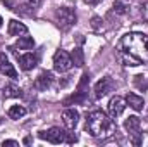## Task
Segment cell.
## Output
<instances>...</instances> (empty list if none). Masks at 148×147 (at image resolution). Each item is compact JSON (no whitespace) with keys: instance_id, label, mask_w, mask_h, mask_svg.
<instances>
[{"instance_id":"obj_2","label":"cell","mask_w":148,"mask_h":147,"mask_svg":"<svg viewBox=\"0 0 148 147\" xmlns=\"http://www.w3.org/2000/svg\"><path fill=\"white\" fill-rule=\"evenodd\" d=\"M121 50H127V52H134V49H141L143 52H148V37L141 33H131L121 40L119 43Z\"/></svg>"},{"instance_id":"obj_7","label":"cell","mask_w":148,"mask_h":147,"mask_svg":"<svg viewBox=\"0 0 148 147\" xmlns=\"http://www.w3.org/2000/svg\"><path fill=\"white\" fill-rule=\"evenodd\" d=\"M112 88H114V81H112L109 76H105V78H102L100 81H97V85H95V97L97 99H102V97H105L109 92H112Z\"/></svg>"},{"instance_id":"obj_12","label":"cell","mask_w":148,"mask_h":147,"mask_svg":"<svg viewBox=\"0 0 148 147\" xmlns=\"http://www.w3.org/2000/svg\"><path fill=\"white\" fill-rule=\"evenodd\" d=\"M17 57H19V55H17ZM19 62H21V68H23L24 71H29V69H33L38 64V57L35 54L28 52V54H23V55L19 57Z\"/></svg>"},{"instance_id":"obj_13","label":"cell","mask_w":148,"mask_h":147,"mask_svg":"<svg viewBox=\"0 0 148 147\" xmlns=\"http://www.w3.org/2000/svg\"><path fill=\"white\" fill-rule=\"evenodd\" d=\"M7 33H9L10 37H14V35H26V33H28V28H26L23 23H19V21L12 19V21H9Z\"/></svg>"},{"instance_id":"obj_6","label":"cell","mask_w":148,"mask_h":147,"mask_svg":"<svg viewBox=\"0 0 148 147\" xmlns=\"http://www.w3.org/2000/svg\"><path fill=\"white\" fill-rule=\"evenodd\" d=\"M124 128L133 135V142L138 146L140 144V128H141V121L138 116H129L126 121H124Z\"/></svg>"},{"instance_id":"obj_4","label":"cell","mask_w":148,"mask_h":147,"mask_svg":"<svg viewBox=\"0 0 148 147\" xmlns=\"http://www.w3.org/2000/svg\"><path fill=\"white\" fill-rule=\"evenodd\" d=\"M73 59L71 55L66 52V50H57L55 55H53V69L59 71V73H66L73 68Z\"/></svg>"},{"instance_id":"obj_23","label":"cell","mask_w":148,"mask_h":147,"mask_svg":"<svg viewBox=\"0 0 148 147\" xmlns=\"http://www.w3.org/2000/svg\"><path fill=\"white\" fill-rule=\"evenodd\" d=\"M91 26H93L95 30H98V26H100V17H93V19H91Z\"/></svg>"},{"instance_id":"obj_17","label":"cell","mask_w":148,"mask_h":147,"mask_svg":"<svg viewBox=\"0 0 148 147\" xmlns=\"http://www.w3.org/2000/svg\"><path fill=\"white\" fill-rule=\"evenodd\" d=\"M3 97L10 99V97H21V88L16 87V85H5L3 87Z\"/></svg>"},{"instance_id":"obj_20","label":"cell","mask_w":148,"mask_h":147,"mask_svg":"<svg viewBox=\"0 0 148 147\" xmlns=\"http://www.w3.org/2000/svg\"><path fill=\"white\" fill-rule=\"evenodd\" d=\"M114 12H117V14H126V12H127V5H124L121 0H117V2L114 3Z\"/></svg>"},{"instance_id":"obj_8","label":"cell","mask_w":148,"mask_h":147,"mask_svg":"<svg viewBox=\"0 0 148 147\" xmlns=\"http://www.w3.org/2000/svg\"><path fill=\"white\" fill-rule=\"evenodd\" d=\"M124 109H126V101L122 97H119V95L112 97L110 102H109V114L112 118H119L124 112Z\"/></svg>"},{"instance_id":"obj_1","label":"cell","mask_w":148,"mask_h":147,"mask_svg":"<svg viewBox=\"0 0 148 147\" xmlns=\"http://www.w3.org/2000/svg\"><path fill=\"white\" fill-rule=\"evenodd\" d=\"M84 130L93 137H102V135H107L112 130V121L102 109H95L88 112Z\"/></svg>"},{"instance_id":"obj_26","label":"cell","mask_w":148,"mask_h":147,"mask_svg":"<svg viewBox=\"0 0 148 147\" xmlns=\"http://www.w3.org/2000/svg\"><path fill=\"white\" fill-rule=\"evenodd\" d=\"M2 24H3V19H2V17H0V28H2Z\"/></svg>"},{"instance_id":"obj_10","label":"cell","mask_w":148,"mask_h":147,"mask_svg":"<svg viewBox=\"0 0 148 147\" xmlns=\"http://www.w3.org/2000/svg\"><path fill=\"white\" fill-rule=\"evenodd\" d=\"M62 119H64V125L69 130H74L77 126V121H79V112L76 109H66L62 112Z\"/></svg>"},{"instance_id":"obj_9","label":"cell","mask_w":148,"mask_h":147,"mask_svg":"<svg viewBox=\"0 0 148 147\" xmlns=\"http://www.w3.org/2000/svg\"><path fill=\"white\" fill-rule=\"evenodd\" d=\"M52 83H53V74L50 73V71H43V73L38 74V78L35 80V88L47 90V88L52 87Z\"/></svg>"},{"instance_id":"obj_24","label":"cell","mask_w":148,"mask_h":147,"mask_svg":"<svg viewBox=\"0 0 148 147\" xmlns=\"http://www.w3.org/2000/svg\"><path fill=\"white\" fill-rule=\"evenodd\" d=\"M5 146H10V147H17V146H19V144H17L16 140H5V142H3V147H5Z\"/></svg>"},{"instance_id":"obj_11","label":"cell","mask_w":148,"mask_h":147,"mask_svg":"<svg viewBox=\"0 0 148 147\" xmlns=\"http://www.w3.org/2000/svg\"><path fill=\"white\" fill-rule=\"evenodd\" d=\"M0 71L5 74V76L12 78V80L17 78V71H16V68L9 62V59L5 57V54H0Z\"/></svg>"},{"instance_id":"obj_16","label":"cell","mask_w":148,"mask_h":147,"mask_svg":"<svg viewBox=\"0 0 148 147\" xmlns=\"http://www.w3.org/2000/svg\"><path fill=\"white\" fill-rule=\"evenodd\" d=\"M35 47V40L31 37H21L16 43V49H21V50H31Z\"/></svg>"},{"instance_id":"obj_21","label":"cell","mask_w":148,"mask_h":147,"mask_svg":"<svg viewBox=\"0 0 148 147\" xmlns=\"http://www.w3.org/2000/svg\"><path fill=\"white\" fill-rule=\"evenodd\" d=\"M141 16H143V19L148 23V2H145V3L141 5Z\"/></svg>"},{"instance_id":"obj_22","label":"cell","mask_w":148,"mask_h":147,"mask_svg":"<svg viewBox=\"0 0 148 147\" xmlns=\"http://www.w3.org/2000/svg\"><path fill=\"white\" fill-rule=\"evenodd\" d=\"M76 140H77V137H76L74 133H67V135H66V142H67V144H74Z\"/></svg>"},{"instance_id":"obj_15","label":"cell","mask_w":148,"mask_h":147,"mask_svg":"<svg viewBox=\"0 0 148 147\" xmlns=\"http://www.w3.org/2000/svg\"><path fill=\"white\" fill-rule=\"evenodd\" d=\"M126 102H127L134 111H141L143 106H145L143 97H140V95H136V94H127V95H126Z\"/></svg>"},{"instance_id":"obj_25","label":"cell","mask_w":148,"mask_h":147,"mask_svg":"<svg viewBox=\"0 0 148 147\" xmlns=\"http://www.w3.org/2000/svg\"><path fill=\"white\" fill-rule=\"evenodd\" d=\"M86 3H90V5H95V3H98V2H102V0H84Z\"/></svg>"},{"instance_id":"obj_18","label":"cell","mask_w":148,"mask_h":147,"mask_svg":"<svg viewBox=\"0 0 148 147\" xmlns=\"http://www.w3.org/2000/svg\"><path fill=\"white\" fill-rule=\"evenodd\" d=\"M71 59H73L74 66L81 68V66L84 64V54H83V50H81V49H74L73 52H71Z\"/></svg>"},{"instance_id":"obj_5","label":"cell","mask_w":148,"mask_h":147,"mask_svg":"<svg viewBox=\"0 0 148 147\" xmlns=\"http://www.w3.org/2000/svg\"><path fill=\"white\" fill-rule=\"evenodd\" d=\"M66 132L62 130V128H59V126H52L48 132H40V139H43V140H48V142H52V144H62V142H66Z\"/></svg>"},{"instance_id":"obj_14","label":"cell","mask_w":148,"mask_h":147,"mask_svg":"<svg viewBox=\"0 0 148 147\" xmlns=\"http://www.w3.org/2000/svg\"><path fill=\"white\" fill-rule=\"evenodd\" d=\"M121 59H122V62L126 66H141L143 64L141 57H138V55H134V54H131L127 50H121Z\"/></svg>"},{"instance_id":"obj_3","label":"cell","mask_w":148,"mask_h":147,"mask_svg":"<svg viewBox=\"0 0 148 147\" xmlns=\"http://www.w3.org/2000/svg\"><path fill=\"white\" fill-rule=\"evenodd\" d=\"M76 19H77L76 12L69 7H59L55 10V21H57L60 30H69L71 26L76 24Z\"/></svg>"},{"instance_id":"obj_19","label":"cell","mask_w":148,"mask_h":147,"mask_svg":"<svg viewBox=\"0 0 148 147\" xmlns=\"http://www.w3.org/2000/svg\"><path fill=\"white\" fill-rule=\"evenodd\" d=\"M26 107H23V106H12L10 109H9V116L12 118V119H19V118H23V116H26Z\"/></svg>"}]
</instances>
